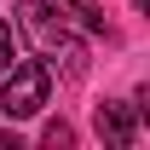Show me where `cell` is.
Instances as JSON below:
<instances>
[{"instance_id":"3957f363","label":"cell","mask_w":150,"mask_h":150,"mask_svg":"<svg viewBox=\"0 0 150 150\" xmlns=\"http://www.w3.org/2000/svg\"><path fill=\"white\" fill-rule=\"evenodd\" d=\"M98 133H104L110 144H133V139H139L133 110H127V104H98Z\"/></svg>"},{"instance_id":"7a4b0ae2","label":"cell","mask_w":150,"mask_h":150,"mask_svg":"<svg viewBox=\"0 0 150 150\" xmlns=\"http://www.w3.org/2000/svg\"><path fill=\"white\" fill-rule=\"evenodd\" d=\"M52 93V64H12L6 69V87H0V110L23 121V115H35Z\"/></svg>"},{"instance_id":"6da1fadb","label":"cell","mask_w":150,"mask_h":150,"mask_svg":"<svg viewBox=\"0 0 150 150\" xmlns=\"http://www.w3.org/2000/svg\"><path fill=\"white\" fill-rule=\"evenodd\" d=\"M18 29L35 40V52L46 58V64H64L69 75H81V69H87V46H81V40H75L69 29L52 18V6H40V0L18 6Z\"/></svg>"},{"instance_id":"8992f818","label":"cell","mask_w":150,"mask_h":150,"mask_svg":"<svg viewBox=\"0 0 150 150\" xmlns=\"http://www.w3.org/2000/svg\"><path fill=\"white\" fill-rule=\"evenodd\" d=\"M40 6H58V12H75L81 0H40Z\"/></svg>"},{"instance_id":"277c9868","label":"cell","mask_w":150,"mask_h":150,"mask_svg":"<svg viewBox=\"0 0 150 150\" xmlns=\"http://www.w3.org/2000/svg\"><path fill=\"white\" fill-rule=\"evenodd\" d=\"M18 64V35H12V23H0V75Z\"/></svg>"},{"instance_id":"5b68a950","label":"cell","mask_w":150,"mask_h":150,"mask_svg":"<svg viewBox=\"0 0 150 150\" xmlns=\"http://www.w3.org/2000/svg\"><path fill=\"white\" fill-rule=\"evenodd\" d=\"M46 144H75V127H69V121H52V127H46Z\"/></svg>"}]
</instances>
